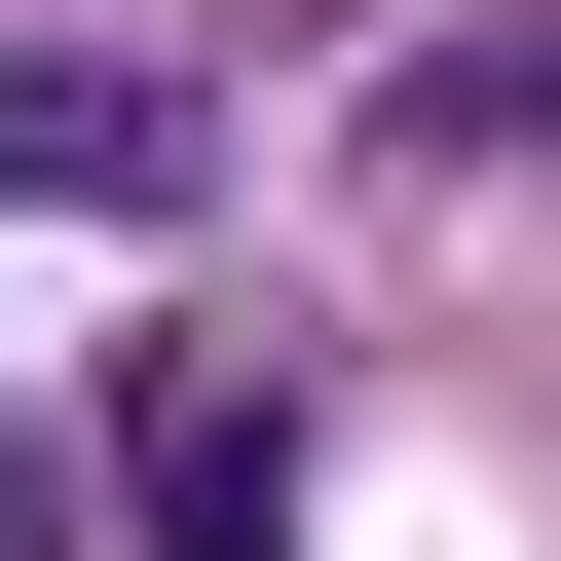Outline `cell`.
<instances>
[{"mask_svg":"<svg viewBox=\"0 0 561 561\" xmlns=\"http://www.w3.org/2000/svg\"><path fill=\"white\" fill-rule=\"evenodd\" d=\"M486 150H561V0H449L375 76V187H486Z\"/></svg>","mask_w":561,"mask_h":561,"instance_id":"6da1fadb","label":"cell"},{"mask_svg":"<svg viewBox=\"0 0 561 561\" xmlns=\"http://www.w3.org/2000/svg\"><path fill=\"white\" fill-rule=\"evenodd\" d=\"M0 150H38L76 225H150V187H187V113H150V76H0Z\"/></svg>","mask_w":561,"mask_h":561,"instance_id":"7a4b0ae2","label":"cell"}]
</instances>
